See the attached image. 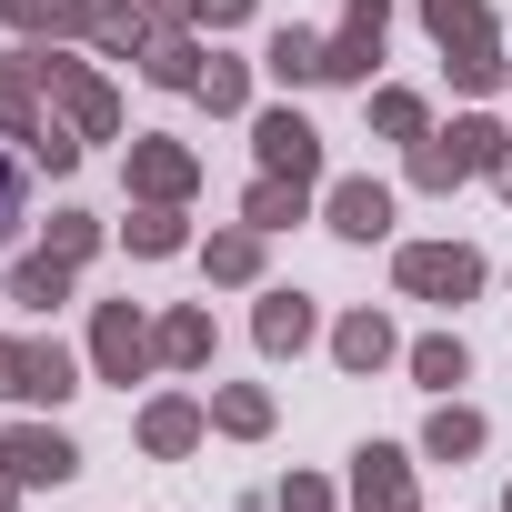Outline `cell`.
I'll return each instance as SVG.
<instances>
[{"instance_id": "obj_1", "label": "cell", "mask_w": 512, "mask_h": 512, "mask_svg": "<svg viewBox=\"0 0 512 512\" xmlns=\"http://www.w3.org/2000/svg\"><path fill=\"white\" fill-rule=\"evenodd\" d=\"M422 31L442 41V61H452L462 91H502V81H512V61H502V41H492V11H482V0H422Z\"/></svg>"}, {"instance_id": "obj_2", "label": "cell", "mask_w": 512, "mask_h": 512, "mask_svg": "<svg viewBox=\"0 0 512 512\" xmlns=\"http://www.w3.org/2000/svg\"><path fill=\"white\" fill-rule=\"evenodd\" d=\"M502 141H512L502 121H482V111H462L452 131H422V141H412V181H422V191H452V181H472V171H492V161H502Z\"/></svg>"}, {"instance_id": "obj_3", "label": "cell", "mask_w": 512, "mask_h": 512, "mask_svg": "<svg viewBox=\"0 0 512 512\" xmlns=\"http://www.w3.org/2000/svg\"><path fill=\"white\" fill-rule=\"evenodd\" d=\"M31 71H41V91L61 101V121H71L81 141H111V131H121V101H111V81H101L91 61H61V51L41 41V51H31Z\"/></svg>"}, {"instance_id": "obj_4", "label": "cell", "mask_w": 512, "mask_h": 512, "mask_svg": "<svg viewBox=\"0 0 512 512\" xmlns=\"http://www.w3.org/2000/svg\"><path fill=\"white\" fill-rule=\"evenodd\" d=\"M392 282H402L412 302H472V292H482V251H472V241H402Z\"/></svg>"}, {"instance_id": "obj_5", "label": "cell", "mask_w": 512, "mask_h": 512, "mask_svg": "<svg viewBox=\"0 0 512 512\" xmlns=\"http://www.w3.org/2000/svg\"><path fill=\"white\" fill-rule=\"evenodd\" d=\"M382 31H392V0H342V31L322 41V81H372Z\"/></svg>"}, {"instance_id": "obj_6", "label": "cell", "mask_w": 512, "mask_h": 512, "mask_svg": "<svg viewBox=\"0 0 512 512\" xmlns=\"http://www.w3.org/2000/svg\"><path fill=\"white\" fill-rule=\"evenodd\" d=\"M251 151H262V171H272V181H322V131H312L292 101L251 121Z\"/></svg>"}, {"instance_id": "obj_7", "label": "cell", "mask_w": 512, "mask_h": 512, "mask_svg": "<svg viewBox=\"0 0 512 512\" xmlns=\"http://www.w3.org/2000/svg\"><path fill=\"white\" fill-rule=\"evenodd\" d=\"M131 191L181 211V201L201 191V151H191V141H161V131H141V141H131Z\"/></svg>"}, {"instance_id": "obj_8", "label": "cell", "mask_w": 512, "mask_h": 512, "mask_svg": "<svg viewBox=\"0 0 512 512\" xmlns=\"http://www.w3.org/2000/svg\"><path fill=\"white\" fill-rule=\"evenodd\" d=\"M91 372H101V382H141V372H151V322H141L131 302H101V312H91Z\"/></svg>"}, {"instance_id": "obj_9", "label": "cell", "mask_w": 512, "mask_h": 512, "mask_svg": "<svg viewBox=\"0 0 512 512\" xmlns=\"http://www.w3.org/2000/svg\"><path fill=\"white\" fill-rule=\"evenodd\" d=\"M352 512H422L402 442H362V452H352Z\"/></svg>"}, {"instance_id": "obj_10", "label": "cell", "mask_w": 512, "mask_h": 512, "mask_svg": "<svg viewBox=\"0 0 512 512\" xmlns=\"http://www.w3.org/2000/svg\"><path fill=\"white\" fill-rule=\"evenodd\" d=\"M0 462H11V472L41 492V482H71V472H81V442L51 432V422H11V432H0Z\"/></svg>"}, {"instance_id": "obj_11", "label": "cell", "mask_w": 512, "mask_h": 512, "mask_svg": "<svg viewBox=\"0 0 512 512\" xmlns=\"http://www.w3.org/2000/svg\"><path fill=\"white\" fill-rule=\"evenodd\" d=\"M201 432H211V412H201L191 392H161V402H141V452H151V462H181Z\"/></svg>"}, {"instance_id": "obj_12", "label": "cell", "mask_w": 512, "mask_h": 512, "mask_svg": "<svg viewBox=\"0 0 512 512\" xmlns=\"http://www.w3.org/2000/svg\"><path fill=\"white\" fill-rule=\"evenodd\" d=\"M312 332H322V312H312V292H292V282H282V292H262V312H251V342H262L272 362H282V352H302Z\"/></svg>"}, {"instance_id": "obj_13", "label": "cell", "mask_w": 512, "mask_h": 512, "mask_svg": "<svg viewBox=\"0 0 512 512\" xmlns=\"http://www.w3.org/2000/svg\"><path fill=\"white\" fill-rule=\"evenodd\" d=\"M322 221L342 231V241H382L392 231V191L362 171V181H332V201H322Z\"/></svg>"}, {"instance_id": "obj_14", "label": "cell", "mask_w": 512, "mask_h": 512, "mask_svg": "<svg viewBox=\"0 0 512 512\" xmlns=\"http://www.w3.org/2000/svg\"><path fill=\"white\" fill-rule=\"evenodd\" d=\"M151 362H161V372H201V362H211V312H201V302H171V312L151 322Z\"/></svg>"}, {"instance_id": "obj_15", "label": "cell", "mask_w": 512, "mask_h": 512, "mask_svg": "<svg viewBox=\"0 0 512 512\" xmlns=\"http://www.w3.org/2000/svg\"><path fill=\"white\" fill-rule=\"evenodd\" d=\"M151 31H161L151 0H101L81 41H91V51H111V61H141V51H151Z\"/></svg>"}, {"instance_id": "obj_16", "label": "cell", "mask_w": 512, "mask_h": 512, "mask_svg": "<svg viewBox=\"0 0 512 512\" xmlns=\"http://www.w3.org/2000/svg\"><path fill=\"white\" fill-rule=\"evenodd\" d=\"M332 362H342V372H382V362H402V332H392L382 312H342V322H332Z\"/></svg>"}, {"instance_id": "obj_17", "label": "cell", "mask_w": 512, "mask_h": 512, "mask_svg": "<svg viewBox=\"0 0 512 512\" xmlns=\"http://www.w3.org/2000/svg\"><path fill=\"white\" fill-rule=\"evenodd\" d=\"M201 61H211V51H201L181 21H161L151 51H141V81H161V91H201Z\"/></svg>"}, {"instance_id": "obj_18", "label": "cell", "mask_w": 512, "mask_h": 512, "mask_svg": "<svg viewBox=\"0 0 512 512\" xmlns=\"http://www.w3.org/2000/svg\"><path fill=\"white\" fill-rule=\"evenodd\" d=\"M91 11L101 0H0V21L21 41H71V31H91Z\"/></svg>"}, {"instance_id": "obj_19", "label": "cell", "mask_w": 512, "mask_h": 512, "mask_svg": "<svg viewBox=\"0 0 512 512\" xmlns=\"http://www.w3.org/2000/svg\"><path fill=\"white\" fill-rule=\"evenodd\" d=\"M482 442H492V422H482L472 402H442V412L422 422V452H432V462H472Z\"/></svg>"}, {"instance_id": "obj_20", "label": "cell", "mask_w": 512, "mask_h": 512, "mask_svg": "<svg viewBox=\"0 0 512 512\" xmlns=\"http://www.w3.org/2000/svg\"><path fill=\"white\" fill-rule=\"evenodd\" d=\"M31 131H41V71L21 51V61H0V141H31Z\"/></svg>"}, {"instance_id": "obj_21", "label": "cell", "mask_w": 512, "mask_h": 512, "mask_svg": "<svg viewBox=\"0 0 512 512\" xmlns=\"http://www.w3.org/2000/svg\"><path fill=\"white\" fill-rule=\"evenodd\" d=\"M262 71H272L282 91H302V81H322V31H302V21H282V31H272V51H262Z\"/></svg>"}, {"instance_id": "obj_22", "label": "cell", "mask_w": 512, "mask_h": 512, "mask_svg": "<svg viewBox=\"0 0 512 512\" xmlns=\"http://www.w3.org/2000/svg\"><path fill=\"white\" fill-rule=\"evenodd\" d=\"M402 362H412V382H422V392H462V382H472V352H462L452 332H422Z\"/></svg>"}, {"instance_id": "obj_23", "label": "cell", "mask_w": 512, "mask_h": 512, "mask_svg": "<svg viewBox=\"0 0 512 512\" xmlns=\"http://www.w3.org/2000/svg\"><path fill=\"white\" fill-rule=\"evenodd\" d=\"M211 422H221L231 442H262V432H272V392H262V382H221V392H211Z\"/></svg>"}, {"instance_id": "obj_24", "label": "cell", "mask_w": 512, "mask_h": 512, "mask_svg": "<svg viewBox=\"0 0 512 512\" xmlns=\"http://www.w3.org/2000/svg\"><path fill=\"white\" fill-rule=\"evenodd\" d=\"M71 272H81V262H61V251H31V262L11 272V302H21V312H51V302H71Z\"/></svg>"}, {"instance_id": "obj_25", "label": "cell", "mask_w": 512, "mask_h": 512, "mask_svg": "<svg viewBox=\"0 0 512 512\" xmlns=\"http://www.w3.org/2000/svg\"><path fill=\"white\" fill-rule=\"evenodd\" d=\"M201 272L211 282H262V231H251V221L241 231H211L201 241Z\"/></svg>"}, {"instance_id": "obj_26", "label": "cell", "mask_w": 512, "mask_h": 512, "mask_svg": "<svg viewBox=\"0 0 512 512\" xmlns=\"http://www.w3.org/2000/svg\"><path fill=\"white\" fill-rule=\"evenodd\" d=\"M302 201H312V181H272V171H262V181H251V201H241V221H251V231H292Z\"/></svg>"}, {"instance_id": "obj_27", "label": "cell", "mask_w": 512, "mask_h": 512, "mask_svg": "<svg viewBox=\"0 0 512 512\" xmlns=\"http://www.w3.org/2000/svg\"><path fill=\"white\" fill-rule=\"evenodd\" d=\"M181 241H191L181 211H171V201H141V221H131V251H141V262H171Z\"/></svg>"}, {"instance_id": "obj_28", "label": "cell", "mask_w": 512, "mask_h": 512, "mask_svg": "<svg viewBox=\"0 0 512 512\" xmlns=\"http://www.w3.org/2000/svg\"><path fill=\"white\" fill-rule=\"evenodd\" d=\"M151 11H161V21H181V31H201V21H211V31H241L262 0H151Z\"/></svg>"}, {"instance_id": "obj_29", "label": "cell", "mask_w": 512, "mask_h": 512, "mask_svg": "<svg viewBox=\"0 0 512 512\" xmlns=\"http://www.w3.org/2000/svg\"><path fill=\"white\" fill-rule=\"evenodd\" d=\"M372 131H382V141H422V131H432L422 91H372Z\"/></svg>"}, {"instance_id": "obj_30", "label": "cell", "mask_w": 512, "mask_h": 512, "mask_svg": "<svg viewBox=\"0 0 512 512\" xmlns=\"http://www.w3.org/2000/svg\"><path fill=\"white\" fill-rule=\"evenodd\" d=\"M81 392V362L61 342H31V402H71Z\"/></svg>"}, {"instance_id": "obj_31", "label": "cell", "mask_w": 512, "mask_h": 512, "mask_svg": "<svg viewBox=\"0 0 512 512\" xmlns=\"http://www.w3.org/2000/svg\"><path fill=\"white\" fill-rule=\"evenodd\" d=\"M201 101H211V111H221V121H231V111H251V71H241V61H221V51H211V61H201Z\"/></svg>"}, {"instance_id": "obj_32", "label": "cell", "mask_w": 512, "mask_h": 512, "mask_svg": "<svg viewBox=\"0 0 512 512\" xmlns=\"http://www.w3.org/2000/svg\"><path fill=\"white\" fill-rule=\"evenodd\" d=\"M41 251H61V262H91V251H101V221L91 211H51V241Z\"/></svg>"}, {"instance_id": "obj_33", "label": "cell", "mask_w": 512, "mask_h": 512, "mask_svg": "<svg viewBox=\"0 0 512 512\" xmlns=\"http://www.w3.org/2000/svg\"><path fill=\"white\" fill-rule=\"evenodd\" d=\"M31 161H41V171H71V161H81V131H71V121H41V131H31Z\"/></svg>"}, {"instance_id": "obj_34", "label": "cell", "mask_w": 512, "mask_h": 512, "mask_svg": "<svg viewBox=\"0 0 512 512\" xmlns=\"http://www.w3.org/2000/svg\"><path fill=\"white\" fill-rule=\"evenodd\" d=\"M272 502H282V512H332V482H322V472H292Z\"/></svg>"}, {"instance_id": "obj_35", "label": "cell", "mask_w": 512, "mask_h": 512, "mask_svg": "<svg viewBox=\"0 0 512 512\" xmlns=\"http://www.w3.org/2000/svg\"><path fill=\"white\" fill-rule=\"evenodd\" d=\"M0 402H31V342H0Z\"/></svg>"}, {"instance_id": "obj_36", "label": "cell", "mask_w": 512, "mask_h": 512, "mask_svg": "<svg viewBox=\"0 0 512 512\" xmlns=\"http://www.w3.org/2000/svg\"><path fill=\"white\" fill-rule=\"evenodd\" d=\"M21 191H31V181H21V161H11V151H0V241H11V231H21Z\"/></svg>"}, {"instance_id": "obj_37", "label": "cell", "mask_w": 512, "mask_h": 512, "mask_svg": "<svg viewBox=\"0 0 512 512\" xmlns=\"http://www.w3.org/2000/svg\"><path fill=\"white\" fill-rule=\"evenodd\" d=\"M21 492H31V482H21V472H11V462H0V512H11V502H21Z\"/></svg>"}, {"instance_id": "obj_38", "label": "cell", "mask_w": 512, "mask_h": 512, "mask_svg": "<svg viewBox=\"0 0 512 512\" xmlns=\"http://www.w3.org/2000/svg\"><path fill=\"white\" fill-rule=\"evenodd\" d=\"M492 181H502V191H512V141H502V161H492Z\"/></svg>"}, {"instance_id": "obj_39", "label": "cell", "mask_w": 512, "mask_h": 512, "mask_svg": "<svg viewBox=\"0 0 512 512\" xmlns=\"http://www.w3.org/2000/svg\"><path fill=\"white\" fill-rule=\"evenodd\" d=\"M502 512H512V482H502Z\"/></svg>"}, {"instance_id": "obj_40", "label": "cell", "mask_w": 512, "mask_h": 512, "mask_svg": "<svg viewBox=\"0 0 512 512\" xmlns=\"http://www.w3.org/2000/svg\"><path fill=\"white\" fill-rule=\"evenodd\" d=\"M0 302H11V282H0Z\"/></svg>"}]
</instances>
